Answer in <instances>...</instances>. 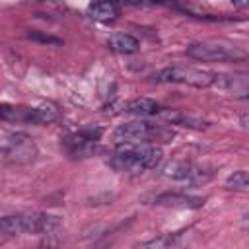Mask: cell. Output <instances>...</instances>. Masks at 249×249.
<instances>
[{"label":"cell","instance_id":"obj_1","mask_svg":"<svg viewBox=\"0 0 249 249\" xmlns=\"http://www.w3.org/2000/svg\"><path fill=\"white\" fill-rule=\"evenodd\" d=\"M163 160V152L154 142L142 144H119V148L109 158V163L117 171L142 173L148 169H156Z\"/></svg>","mask_w":249,"mask_h":249},{"label":"cell","instance_id":"obj_2","mask_svg":"<svg viewBox=\"0 0 249 249\" xmlns=\"http://www.w3.org/2000/svg\"><path fill=\"white\" fill-rule=\"evenodd\" d=\"M62 226L60 216L45 214V212H21L8 214L0 218V231L8 237L14 235H47L54 233Z\"/></svg>","mask_w":249,"mask_h":249},{"label":"cell","instance_id":"obj_3","mask_svg":"<svg viewBox=\"0 0 249 249\" xmlns=\"http://www.w3.org/2000/svg\"><path fill=\"white\" fill-rule=\"evenodd\" d=\"M152 80L158 84H185L193 88H210L214 86L216 72L191 64H173L158 70Z\"/></svg>","mask_w":249,"mask_h":249},{"label":"cell","instance_id":"obj_4","mask_svg":"<svg viewBox=\"0 0 249 249\" xmlns=\"http://www.w3.org/2000/svg\"><path fill=\"white\" fill-rule=\"evenodd\" d=\"M187 56L198 62H241L247 53L224 41H196L187 47Z\"/></svg>","mask_w":249,"mask_h":249},{"label":"cell","instance_id":"obj_5","mask_svg":"<svg viewBox=\"0 0 249 249\" xmlns=\"http://www.w3.org/2000/svg\"><path fill=\"white\" fill-rule=\"evenodd\" d=\"M39 148L33 138L25 132H12L4 136L2 142V160L8 165H29L37 160Z\"/></svg>","mask_w":249,"mask_h":249},{"label":"cell","instance_id":"obj_6","mask_svg":"<svg viewBox=\"0 0 249 249\" xmlns=\"http://www.w3.org/2000/svg\"><path fill=\"white\" fill-rule=\"evenodd\" d=\"M167 132H163L158 124H152L148 121H130L124 124H119L113 130V142L119 144H142V142H156L158 138H165Z\"/></svg>","mask_w":249,"mask_h":249},{"label":"cell","instance_id":"obj_7","mask_svg":"<svg viewBox=\"0 0 249 249\" xmlns=\"http://www.w3.org/2000/svg\"><path fill=\"white\" fill-rule=\"evenodd\" d=\"M161 173L165 177L173 179V181H183V183H189V185H202L214 175L212 167L198 165V163H193V161H187V160L169 161L163 167Z\"/></svg>","mask_w":249,"mask_h":249},{"label":"cell","instance_id":"obj_8","mask_svg":"<svg viewBox=\"0 0 249 249\" xmlns=\"http://www.w3.org/2000/svg\"><path fill=\"white\" fill-rule=\"evenodd\" d=\"M103 134L101 126H84L68 136H64L62 144L66 146L68 154L74 158H88L95 152V144Z\"/></svg>","mask_w":249,"mask_h":249},{"label":"cell","instance_id":"obj_9","mask_svg":"<svg viewBox=\"0 0 249 249\" xmlns=\"http://www.w3.org/2000/svg\"><path fill=\"white\" fill-rule=\"evenodd\" d=\"M214 86L235 93V95H243L249 97V74H216Z\"/></svg>","mask_w":249,"mask_h":249},{"label":"cell","instance_id":"obj_10","mask_svg":"<svg viewBox=\"0 0 249 249\" xmlns=\"http://www.w3.org/2000/svg\"><path fill=\"white\" fill-rule=\"evenodd\" d=\"M160 206H173V208H198L204 204V198L185 195V193H161L154 198Z\"/></svg>","mask_w":249,"mask_h":249},{"label":"cell","instance_id":"obj_11","mask_svg":"<svg viewBox=\"0 0 249 249\" xmlns=\"http://www.w3.org/2000/svg\"><path fill=\"white\" fill-rule=\"evenodd\" d=\"M88 14L91 19L95 21H101V23H109V21H115L121 14L119 6L115 4V0H95L89 4L88 8Z\"/></svg>","mask_w":249,"mask_h":249},{"label":"cell","instance_id":"obj_12","mask_svg":"<svg viewBox=\"0 0 249 249\" xmlns=\"http://www.w3.org/2000/svg\"><path fill=\"white\" fill-rule=\"evenodd\" d=\"M107 47L119 54H132L140 49V41L130 33H115L107 39Z\"/></svg>","mask_w":249,"mask_h":249},{"label":"cell","instance_id":"obj_13","mask_svg":"<svg viewBox=\"0 0 249 249\" xmlns=\"http://www.w3.org/2000/svg\"><path fill=\"white\" fill-rule=\"evenodd\" d=\"M60 117V109L53 101H43L31 107V124H51Z\"/></svg>","mask_w":249,"mask_h":249},{"label":"cell","instance_id":"obj_14","mask_svg":"<svg viewBox=\"0 0 249 249\" xmlns=\"http://www.w3.org/2000/svg\"><path fill=\"white\" fill-rule=\"evenodd\" d=\"M124 113H130L136 117H150L160 113V105L150 97H136L124 105Z\"/></svg>","mask_w":249,"mask_h":249},{"label":"cell","instance_id":"obj_15","mask_svg":"<svg viewBox=\"0 0 249 249\" xmlns=\"http://www.w3.org/2000/svg\"><path fill=\"white\" fill-rule=\"evenodd\" d=\"M0 113H2L4 121H10V123H29L31 124V107L2 103Z\"/></svg>","mask_w":249,"mask_h":249},{"label":"cell","instance_id":"obj_16","mask_svg":"<svg viewBox=\"0 0 249 249\" xmlns=\"http://www.w3.org/2000/svg\"><path fill=\"white\" fill-rule=\"evenodd\" d=\"M226 189L237 191V193H249V169H239L228 175L226 179Z\"/></svg>","mask_w":249,"mask_h":249},{"label":"cell","instance_id":"obj_17","mask_svg":"<svg viewBox=\"0 0 249 249\" xmlns=\"http://www.w3.org/2000/svg\"><path fill=\"white\" fill-rule=\"evenodd\" d=\"M27 37L33 39V41H41V43H51V45H60L62 41L58 37H53L49 33H43V31H37V29H31L27 31Z\"/></svg>","mask_w":249,"mask_h":249},{"label":"cell","instance_id":"obj_18","mask_svg":"<svg viewBox=\"0 0 249 249\" xmlns=\"http://www.w3.org/2000/svg\"><path fill=\"white\" fill-rule=\"evenodd\" d=\"M230 2L239 6V8H249V0H230Z\"/></svg>","mask_w":249,"mask_h":249},{"label":"cell","instance_id":"obj_19","mask_svg":"<svg viewBox=\"0 0 249 249\" xmlns=\"http://www.w3.org/2000/svg\"><path fill=\"white\" fill-rule=\"evenodd\" d=\"M241 226L245 228V230H249V210L243 214V220H241Z\"/></svg>","mask_w":249,"mask_h":249}]
</instances>
